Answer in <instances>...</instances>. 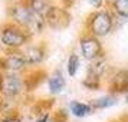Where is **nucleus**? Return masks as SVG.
Wrapping results in <instances>:
<instances>
[{"mask_svg": "<svg viewBox=\"0 0 128 122\" xmlns=\"http://www.w3.org/2000/svg\"><path fill=\"white\" fill-rule=\"evenodd\" d=\"M91 111V106L86 104H81V102H72L70 104V112L75 116H85Z\"/></svg>", "mask_w": 128, "mask_h": 122, "instance_id": "14", "label": "nucleus"}, {"mask_svg": "<svg viewBox=\"0 0 128 122\" xmlns=\"http://www.w3.org/2000/svg\"><path fill=\"white\" fill-rule=\"evenodd\" d=\"M22 89V81L19 79V76L13 73H7L0 78V91L7 95V96H14L18 95Z\"/></svg>", "mask_w": 128, "mask_h": 122, "instance_id": "3", "label": "nucleus"}, {"mask_svg": "<svg viewBox=\"0 0 128 122\" xmlns=\"http://www.w3.org/2000/svg\"><path fill=\"white\" fill-rule=\"evenodd\" d=\"M23 58L24 63H39L43 59V49L39 46H30L26 47L23 53H20Z\"/></svg>", "mask_w": 128, "mask_h": 122, "instance_id": "8", "label": "nucleus"}, {"mask_svg": "<svg viewBox=\"0 0 128 122\" xmlns=\"http://www.w3.org/2000/svg\"><path fill=\"white\" fill-rule=\"evenodd\" d=\"M64 86H65L64 76L60 73V70H56V72L50 76V79H49V89H50L52 93H58L64 89Z\"/></svg>", "mask_w": 128, "mask_h": 122, "instance_id": "10", "label": "nucleus"}, {"mask_svg": "<svg viewBox=\"0 0 128 122\" xmlns=\"http://www.w3.org/2000/svg\"><path fill=\"white\" fill-rule=\"evenodd\" d=\"M114 7H115L116 13H118L120 16L127 17V13H128V0H115V1H114Z\"/></svg>", "mask_w": 128, "mask_h": 122, "instance_id": "15", "label": "nucleus"}, {"mask_svg": "<svg viewBox=\"0 0 128 122\" xmlns=\"http://www.w3.org/2000/svg\"><path fill=\"white\" fill-rule=\"evenodd\" d=\"M81 50L86 59H95L101 55V43L95 36H86L81 40Z\"/></svg>", "mask_w": 128, "mask_h": 122, "instance_id": "5", "label": "nucleus"}, {"mask_svg": "<svg viewBox=\"0 0 128 122\" xmlns=\"http://www.w3.org/2000/svg\"><path fill=\"white\" fill-rule=\"evenodd\" d=\"M10 16H12L19 24H22L24 27H28L30 33L35 32H40L43 24H45V19L36 14L32 9L29 7V4H23V3H18L12 7L10 10Z\"/></svg>", "mask_w": 128, "mask_h": 122, "instance_id": "1", "label": "nucleus"}, {"mask_svg": "<svg viewBox=\"0 0 128 122\" xmlns=\"http://www.w3.org/2000/svg\"><path fill=\"white\" fill-rule=\"evenodd\" d=\"M28 39V36L24 35L22 30L16 27H6L2 32V42L10 47H19L22 46Z\"/></svg>", "mask_w": 128, "mask_h": 122, "instance_id": "4", "label": "nucleus"}, {"mask_svg": "<svg viewBox=\"0 0 128 122\" xmlns=\"http://www.w3.org/2000/svg\"><path fill=\"white\" fill-rule=\"evenodd\" d=\"M89 1H91V3H92L94 6H99V4H101V1H102V0H89Z\"/></svg>", "mask_w": 128, "mask_h": 122, "instance_id": "19", "label": "nucleus"}, {"mask_svg": "<svg viewBox=\"0 0 128 122\" xmlns=\"http://www.w3.org/2000/svg\"><path fill=\"white\" fill-rule=\"evenodd\" d=\"M2 63H3V68L4 69L12 70V72L22 69L24 65H26L20 53H10V55H7L6 58L2 60Z\"/></svg>", "mask_w": 128, "mask_h": 122, "instance_id": "7", "label": "nucleus"}, {"mask_svg": "<svg viewBox=\"0 0 128 122\" xmlns=\"http://www.w3.org/2000/svg\"><path fill=\"white\" fill-rule=\"evenodd\" d=\"M3 122H20V121L16 119V118H7V119H4Z\"/></svg>", "mask_w": 128, "mask_h": 122, "instance_id": "18", "label": "nucleus"}, {"mask_svg": "<svg viewBox=\"0 0 128 122\" xmlns=\"http://www.w3.org/2000/svg\"><path fill=\"white\" fill-rule=\"evenodd\" d=\"M78 66H79V59L76 55H70L69 59H68V72H69L70 76H74L78 70Z\"/></svg>", "mask_w": 128, "mask_h": 122, "instance_id": "16", "label": "nucleus"}, {"mask_svg": "<svg viewBox=\"0 0 128 122\" xmlns=\"http://www.w3.org/2000/svg\"><path fill=\"white\" fill-rule=\"evenodd\" d=\"M29 7L36 13V14H39L42 17L45 19V14L48 13L49 10V1L48 0H30L29 1Z\"/></svg>", "mask_w": 128, "mask_h": 122, "instance_id": "11", "label": "nucleus"}, {"mask_svg": "<svg viewBox=\"0 0 128 122\" xmlns=\"http://www.w3.org/2000/svg\"><path fill=\"white\" fill-rule=\"evenodd\" d=\"M112 89L116 91V92H124L127 89V72L125 70H121L118 72L114 79H112Z\"/></svg>", "mask_w": 128, "mask_h": 122, "instance_id": "12", "label": "nucleus"}, {"mask_svg": "<svg viewBox=\"0 0 128 122\" xmlns=\"http://www.w3.org/2000/svg\"><path fill=\"white\" fill-rule=\"evenodd\" d=\"M89 29L94 36H105L112 29V17L108 12H96L91 16Z\"/></svg>", "mask_w": 128, "mask_h": 122, "instance_id": "2", "label": "nucleus"}, {"mask_svg": "<svg viewBox=\"0 0 128 122\" xmlns=\"http://www.w3.org/2000/svg\"><path fill=\"white\" fill-rule=\"evenodd\" d=\"M38 122H48V115H45V116H42L40 119H39V121Z\"/></svg>", "mask_w": 128, "mask_h": 122, "instance_id": "20", "label": "nucleus"}, {"mask_svg": "<svg viewBox=\"0 0 128 122\" xmlns=\"http://www.w3.org/2000/svg\"><path fill=\"white\" fill-rule=\"evenodd\" d=\"M84 85L89 89H94V88H98L99 86V78L96 76H92V75H88L86 79L84 81Z\"/></svg>", "mask_w": 128, "mask_h": 122, "instance_id": "17", "label": "nucleus"}, {"mask_svg": "<svg viewBox=\"0 0 128 122\" xmlns=\"http://www.w3.org/2000/svg\"><path fill=\"white\" fill-rule=\"evenodd\" d=\"M68 14L59 9V7H49L48 13L45 14V20L50 24L52 27H62L68 23Z\"/></svg>", "mask_w": 128, "mask_h": 122, "instance_id": "6", "label": "nucleus"}, {"mask_svg": "<svg viewBox=\"0 0 128 122\" xmlns=\"http://www.w3.org/2000/svg\"><path fill=\"white\" fill-rule=\"evenodd\" d=\"M116 104V98L112 96V95H108V96H102V98L96 99L92 102V108H96V109H102V108H110L112 105Z\"/></svg>", "mask_w": 128, "mask_h": 122, "instance_id": "13", "label": "nucleus"}, {"mask_svg": "<svg viewBox=\"0 0 128 122\" xmlns=\"http://www.w3.org/2000/svg\"><path fill=\"white\" fill-rule=\"evenodd\" d=\"M105 70H106V60H105L104 56H96L95 59H92V63L89 66V73L88 75H92V76H99L104 73Z\"/></svg>", "mask_w": 128, "mask_h": 122, "instance_id": "9", "label": "nucleus"}]
</instances>
